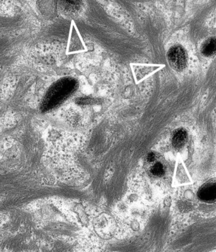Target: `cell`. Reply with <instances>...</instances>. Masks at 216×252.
Segmentation results:
<instances>
[{"label":"cell","mask_w":216,"mask_h":252,"mask_svg":"<svg viewBox=\"0 0 216 252\" xmlns=\"http://www.w3.org/2000/svg\"><path fill=\"white\" fill-rule=\"evenodd\" d=\"M168 59L169 64L176 70L181 71L187 64L186 51L181 46H175L169 50Z\"/></svg>","instance_id":"7a4b0ae2"},{"label":"cell","mask_w":216,"mask_h":252,"mask_svg":"<svg viewBox=\"0 0 216 252\" xmlns=\"http://www.w3.org/2000/svg\"><path fill=\"white\" fill-rule=\"evenodd\" d=\"M151 173L155 177H162V175H164L165 170L163 165L160 162L155 164L154 166H152L151 169Z\"/></svg>","instance_id":"8992f818"},{"label":"cell","mask_w":216,"mask_h":252,"mask_svg":"<svg viewBox=\"0 0 216 252\" xmlns=\"http://www.w3.org/2000/svg\"><path fill=\"white\" fill-rule=\"evenodd\" d=\"M146 158L148 162H153L155 160V155L153 153H150L148 154V156H147Z\"/></svg>","instance_id":"ba28073f"},{"label":"cell","mask_w":216,"mask_h":252,"mask_svg":"<svg viewBox=\"0 0 216 252\" xmlns=\"http://www.w3.org/2000/svg\"><path fill=\"white\" fill-rule=\"evenodd\" d=\"M188 139L186 131L182 128L178 129L175 131L173 137V145L176 149H180L185 145Z\"/></svg>","instance_id":"277c9868"},{"label":"cell","mask_w":216,"mask_h":252,"mask_svg":"<svg viewBox=\"0 0 216 252\" xmlns=\"http://www.w3.org/2000/svg\"><path fill=\"white\" fill-rule=\"evenodd\" d=\"M62 1L71 7L76 8L81 5L82 0H62Z\"/></svg>","instance_id":"52a82bcc"},{"label":"cell","mask_w":216,"mask_h":252,"mask_svg":"<svg viewBox=\"0 0 216 252\" xmlns=\"http://www.w3.org/2000/svg\"><path fill=\"white\" fill-rule=\"evenodd\" d=\"M202 52L206 57H211L216 53V37H211L205 42Z\"/></svg>","instance_id":"5b68a950"},{"label":"cell","mask_w":216,"mask_h":252,"mask_svg":"<svg viewBox=\"0 0 216 252\" xmlns=\"http://www.w3.org/2000/svg\"><path fill=\"white\" fill-rule=\"evenodd\" d=\"M198 198L202 202L216 201V182L211 181L200 187L197 193Z\"/></svg>","instance_id":"3957f363"},{"label":"cell","mask_w":216,"mask_h":252,"mask_svg":"<svg viewBox=\"0 0 216 252\" xmlns=\"http://www.w3.org/2000/svg\"><path fill=\"white\" fill-rule=\"evenodd\" d=\"M77 86V80L72 78L67 77L58 80L46 93L42 104V109L48 111L59 105L72 95L76 91Z\"/></svg>","instance_id":"6da1fadb"}]
</instances>
